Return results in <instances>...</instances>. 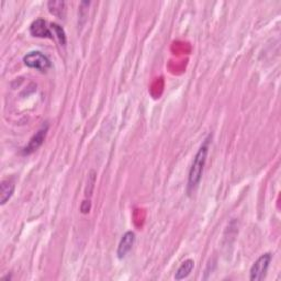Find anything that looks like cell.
<instances>
[{"label":"cell","mask_w":281,"mask_h":281,"mask_svg":"<svg viewBox=\"0 0 281 281\" xmlns=\"http://www.w3.org/2000/svg\"><path fill=\"white\" fill-rule=\"evenodd\" d=\"M210 139H211V136L204 139V142L202 143V145L200 146V148L198 150L195 156L191 167H190L189 176H188V186H187L189 195L195 191L201 181L205 162H206V157H208V153H209Z\"/></svg>","instance_id":"6da1fadb"},{"label":"cell","mask_w":281,"mask_h":281,"mask_svg":"<svg viewBox=\"0 0 281 281\" xmlns=\"http://www.w3.org/2000/svg\"><path fill=\"white\" fill-rule=\"evenodd\" d=\"M23 62L27 67L40 71L42 73L47 72L52 67V63L48 57L41 52H30L23 57Z\"/></svg>","instance_id":"7a4b0ae2"},{"label":"cell","mask_w":281,"mask_h":281,"mask_svg":"<svg viewBox=\"0 0 281 281\" xmlns=\"http://www.w3.org/2000/svg\"><path fill=\"white\" fill-rule=\"evenodd\" d=\"M271 259H272V256L270 253L262 254L251 267L250 279L252 281H260L265 278Z\"/></svg>","instance_id":"3957f363"},{"label":"cell","mask_w":281,"mask_h":281,"mask_svg":"<svg viewBox=\"0 0 281 281\" xmlns=\"http://www.w3.org/2000/svg\"><path fill=\"white\" fill-rule=\"evenodd\" d=\"M47 130H48L47 126L41 128L37 132V134L31 138L29 144L23 148V150H22V155H30L33 152H36L38 150V148L43 144L44 139L46 137V134H47Z\"/></svg>","instance_id":"277c9868"},{"label":"cell","mask_w":281,"mask_h":281,"mask_svg":"<svg viewBox=\"0 0 281 281\" xmlns=\"http://www.w3.org/2000/svg\"><path fill=\"white\" fill-rule=\"evenodd\" d=\"M30 33L33 37L37 38H46V39H53V33L47 27V23L44 19H37L33 21L30 27Z\"/></svg>","instance_id":"5b68a950"},{"label":"cell","mask_w":281,"mask_h":281,"mask_svg":"<svg viewBox=\"0 0 281 281\" xmlns=\"http://www.w3.org/2000/svg\"><path fill=\"white\" fill-rule=\"evenodd\" d=\"M134 243H135V233L132 232V231H128V232L125 233V235L122 236L120 244L118 246V252H117L118 257L120 259L125 258L129 254V252L132 250Z\"/></svg>","instance_id":"8992f818"},{"label":"cell","mask_w":281,"mask_h":281,"mask_svg":"<svg viewBox=\"0 0 281 281\" xmlns=\"http://www.w3.org/2000/svg\"><path fill=\"white\" fill-rule=\"evenodd\" d=\"M14 181L12 179H5L0 185V204L5 205L7 201L10 199L14 192Z\"/></svg>","instance_id":"52a82bcc"},{"label":"cell","mask_w":281,"mask_h":281,"mask_svg":"<svg viewBox=\"0 0 281 281\" xmlns=\"http://www.w3.org/2000/svg\"><path fill=\"white\" fill-rule=\"evenodd\" d=\"M195 267V262L191 259H187L185 260L181 265L179 266V268L176 271L175 275V279L176 280H183L186 279L190 274H191V271L194 270Z\"/></svg>","instance_id":"ba28073f"},{"label":"cell","mask_w":281,"mask_h":281,"mask_svg":"<svg viewBox=\"0 0 281 281\" xmlns=\"http://www.w3.org/2000/svg\"><path fill=\"white\" fill-rule=\"evenodd\" d=\"M49 12H51L53 15L57 16V18L63 19L65 15V3L64 2H49L47 4Z\"/></svg>","instance_id":"9c48e42d"},{"label":"cell","mask_w":281,"mask_h":281,"mask_svg":"<svg viewBox=\"0 0 281 281\" xmlns=\"http://www.w3.org/2000/svg\"><path fill=\"white\" fill-rule=\"evenodd\" d=\"M51 30L53 31V34L56 36V38L59 39L60 43L62 45H65L66 44V34H65L64 29L62 27H60L59 24L51 23Z\"/></svg>","instance_id":"30bf717a"}]
</instances>
